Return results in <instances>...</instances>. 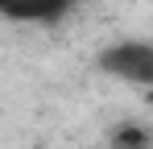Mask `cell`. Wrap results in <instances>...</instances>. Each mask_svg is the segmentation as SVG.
<instances>
[{"label": "cell", "mask_w": 153, "mask_h": 149, "mask_svg": "<svg viewBox=\"0 0 153 149\" xmlns=\"http://www.w3.org/2000/svg\"><path fill=\"white\" fill-rule=\"evenodd\" d=\"M100 71L108 79H116V83H128V87L149 91L153 87V42H137V37L112 42L100 54Z\"/></svg>", "instance_id": "1"}, {"label": "cell", "mask_w": 153, "mask_h": 149, "mask_svg": "<svg viewBox=\"0 0 153 149\" xmlns=\"http://www.w3.org/2000/svg\"><path fill=\"white\" fill-rule=\"evenodd\" d=\"M75 8L79 0H0L4 21H25V25H54Z\"/></svg>", "instance_id": "2"}, {"label": "cell", "mask_w": 153, "mask_h": 149, "mask_svg": "<svg viewBox=\"0 0 153 149\" xmlns=\"http://www.w3.org/2000/svg\"><path fill=\"white\" fill-rule=\"evenodd\" d=\"M108 149H153V133L137 120H120L108 133Z\"/></svg>", "instance_id": "3"}]
</instances>
